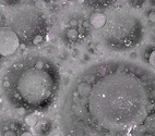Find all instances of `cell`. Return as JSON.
I'll list each match as a JSON object with an SVG mask.
<instances>
[{
	"label": "cell",
	"instance_id": "6da1fadb",
	"mask_svg": "<svg viewBox=\"0 0 155 136\" xmlns=\"http://www.w3.org/2000/svg\"><path fill=\"white\" fill-rule=\"evenodd\" d=\"M65 136H155V72L111 58L84 67L59 107Z\"/></svg>",
	"mask_w": 155,
	"mask_h": 136
},
{
	"label": "cell",
	"instance_id": "7a4b0ae2",
	"mask_svg": "<svg viewBox=\"0 0 155 136\" xmlns=\"http://www.w3.org/2000/svg\"><path fill=\"white\" fill-rule=\"evenodd\" d=\"M5 80L12 106L26 111H44L50 107L60 87V73L56 64L45 57L23 58L11 65Z\"/></svg>",
	"mask_w": 155,
	"mask_h": 136
},
{
	"label": "cell",
	"instance_id": "3957f363",
	"mask_svg": "<svg viewBox=\"0 0 155 136\" xmlns=\"http://www.w3.org/2000/svg\"><path fill=\"white\" fill-rule=\"evenodd\" d=\"M144 35V24L139 14L129 9H115L106 15L101 28L102 40L108 48L125 51L140 44Z\"/></svg>",
	"mask_w": 155,
	"mask_h": 136
},
{
	"label": "cell",
	"instance_id": "277c9868",
	"mask_svg": "<svg viewBox=\"0 0 155 136\" xmlns=\"http://www.w3.org/2000/svg\"><path fill=\"white\" fill-rule=\"evenodd\" d=\"M10 27L25 44L37 45L47 34V21L35 6H23L9 18Z\"/></svg>",
	"mask_w": 155,
	"mask_h": 136
},
{
	"label": "cell",
	"instance_id": "5b68a950",
	"mask_svg": "<svg viewBox=\"0 0 155 136\" xmlns=\"http://www.w3.org/2000/svg\"><path fill=\"white\" fill-rule=\"evenodd\" d=\"M20 46L21 39L11 27H0V56H11L17 52Z\"/></svg>",
	"mask_w": 155,
	"mask_h": 136
},
{
	"label": "cell",
	"instance_id": "8992f818",
	"mask_svg": "<svg viewBox=\"0 0 155 136\" xmlns=\"http://www.w3.org/2000/svg\"><path fill=\"white\" fill-rule=\"evenodd\" d=\"M0 136H33V134L18 120L5 119L0 121Z\"/></svg>",
	"mask_w": 155,
	"mask_h": 136
},
{
	"label": "cell",
	"instance_id": "52a82bcc",
	"mask_svg": "<svg viewBox=\"0 0 155 136\" xmlns=\"http://www.w3.org/2000/svg\"><path fill=\"white\" fill-rule=\"evenodd\" d=\"M90 24L96 30H101L103 28L106 23V14L102 12H94L90 16Z\"/></svg>",
	"mask_w": 155,
	"mask_h": 136
},
{
	"label": "cell",
	"instance_id": "ba28073f",
	"mask_svg": "<svg viewBox=\"0 0 155 136\" xmlns=\"http://www.w3.org/2000/svg\"><path fill=\"white\" fill-rule=\"evenodd\" d=\"M50 132V124L47 121H41L37 122L36 124V133L39 134L41 136H46Z\"/></svg>",
	"mask_w": 155,
	"mask_h": 136
},
{
	"label": "cell",
	"instance_id": "9c48e42d",
	"mask_svg": "<svg viewBox=\"0 0 155 136\" xmlns=\"http://www.w3.org/2000/svg\"><path fill=\"white\" fill-rule=\"evenodd\" d=\"M24 122H25V125H27L29 127H34L36 126V124L38 122V119L34 113H29V114L25 115Z\"/></svg>",
	"mask_w": 155,
	"mask_h": 136
},
{
	"label": "cell",
	"instance_id": "30bf717a",
	"mask_svg": "<svg viewBox=\"0 0 155 136\" xmlns=\"http://www.w3.org/2000/svg\"><path fill=\"white\" fill-rule=\"evenodd\" d=\"M113 0H85L90 6L96 7V8H101V7H106Z\"/></svg>",
	"mask_w": 155,
	"mask_h": 136
},
{
	"label": "cell",
	"instance_id": "8fae6325",
	"mask_svg": "<svg viewBox=\"0 0 155 136\" xmlns=\"http://www.w3.org/2000/svg\"><path fill=\"white\" fill-rule=\"evenodd\" d=\"M67 36H68L70 39H75V38L78 37V30H75L74 27L69 28V30L67 32Z\"/></svg>",
	"mask_w": 155,
	"mask_h": 136
},
{
	"label": "cell",
	"instance_id": "7c38bea8",
	"mask_svg": "<svg viewBox=\"0 0 155 136\" xmlns=\"http://www.w3.org/2000/svg\"><path fill=\"white\" fill-rule=\"evenodd\" d=\"M34 6L39 10L45 9V8H46V1H45V0H36Z\"/></svg>",
	"mask_w": 155,
	"mask_h": 136
},
{
	"label": "cell",
	"instance_id": "4fadbf2b",
	"mask_svg": "<svg viewBox=\"0 0 155 136\" xmlns=\"http://www.w3.org/2000/svg\"><path fill=\"white\" fill-rule=\"evenodd\" d=\"M149 63L151 64V67L155 70V50H153L151 54H150L149 57Z\"/></svg>",
	"mask_w": 155,
	"mask_h": 136
},
{
	"label": "cell",
	"instance_id": "5bb4252c",
	"mask_svg": "<svg viewBox=\"0 0 155 136\" xmlns=\"http://www.w3.org/2000/svg\"><path fill=\"white\" fill-rule=\"evenodd\" d=\"M17 112H18L20 115H24L26 113V109L23 108V107H19V108H17Z\"/></svg>",
	"mask_w": 155,
	"mask_h": 136
},
{
	"label": "cell",
	"instance_id": "9a60e30c",
	"mask_svg": "<svg viewBox=\"0 0 155 136\" xmlns=\"http://www.w3.org/2000/svg\"><path fill=\"white\" fill-rule=\"evenodd\" d=\"M69 25H70L71 27L78 26V21L75 20V19H72V20H70V21H69Z\"/></svg>",
	"mask_w": 155,
	"mask_h": 136
},
{
	"label": "cell",
	"instance_id": "2e32d148",
	"mask_svg": "<svg viewBox=\"0 0 155 136\" xmlns=\"http://www.w3.org/2000/svg\"><path fill=\"white\" fill-rule=\"evenodd\" d=\"M149 19H150V21H152L153 23H155V12L154 11L149 13Z\"/></svg>",
	"mask_w": 155,
	"mask_h": 136
},
{
	"label": "cell",
	"instance_id": "e0dca14e",
	"mask_svg": "<svg viewBox=\"0 0 155 136\" xmlns=\"http://www.w3.org/2000/svg\"><path fill=\"white\" fill-rule=\"evenodd\" d=\"M90 25H91V24H90V21H84L83 22V27H85V28H87Z\"/></svg>",
	"mask_w": 155,
	"mask_h": 136
},
{
	"label": "cell",
	"instance_id": "ac0fdd59",
	"mask_svg": "<svg viewBox=\"0 0 155 136\" xmlns=\"http://www.w3.org/2000/svg\"><path fill=\"white\" fill-rule=\"evenodd\" d=\"M78 2H79V3H84V2H85V0H78Z\"/></svg>",
	"mask_w": 155,
	"mask_h": 136
},
{
	"label": "cell",
	"instance_id": "d6986e66",
	"mask_svg": "<svg viewBox=\"0 0 155 136\" xmlns=\"http://www.w3.org/2000/svg\"><path fill=\"white\" fill-rule=\"evenodd\" d=\"M0 107H1V105H0Z\"/></svg>",
	"mask_w": 155,
	"mask_h": 136
}]
</instances>
